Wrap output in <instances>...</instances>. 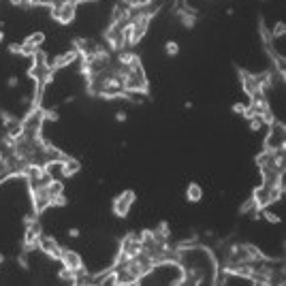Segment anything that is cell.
Returning a JSON list of instances; mask_svg holds the SVG:
<instances>
[{"mask_svg": "<svg viewBox=\"0 0 286 286\" xmlns=\"http://www.w3.org/2000/svg\"><path fill=\"white\" fill-rule=\"evenodd\" d=\"M79 160H75L71 158V156H66V158L62 160V177H73V175H77L79 173Z\"/></svg>", "mask_w": 286, "mask_h": 286, "instance_id": "obj_12", "label": "cell"}, {"mask_svg": "<svg viewBox=\"0 0 286 286\" xmlns=\"http://www.w3.org/2000/svg\"><path fill=\"white\" fill-rule=\"evenodd\" d=\"M0 263H2V256H0Z\"/></svg>", "mask_w": 286, "mask_h": 286, "instance_id": "obj_34", "label": "cell"}, {"mask_svg": "<svg viewBox=\"0 0 286 286\" xmlns=\"http://www.w3.org/2000/svg\"><path fill=\"white\" fill-rule=\"evenodd\" d=\"M124 90L135 94H148V75L143 71V64L135 62L124 73Z\"/></svg>", "mask_w": 286, "mask_h": 286, "instance_id": "obj_1", "label": "cell"}, {"mask_svg": "<svg viewBox=\"0 0 286 286\" xmlns=\"http://www.w3.org/2000/svg\"><path fill=\"white\" fill-rule=\"evenodd\" d=\"M17 84H20V79H17V75H11V77L7 79V86H9V88H17Z\"/></svg>", "mask_w": 286, "mask_h": 286, "instance_id": "obj_25", "label": "cell"}, {"mask_svg": "<svg viewBox=\"0 0 286 286\" xmlns=\"http://www.w3.org/2000/svg\"><path fill=\"white\" fill-rule=\"evenodd\" d=\"M24 43H28V45H32V47L41 49V45L45 43V32H41V30H39V32H32V34H28Z\"/></svg>", "mask_w": 286, "mask_h": 286, "instance_id": "obj_15", "label": "cell"}, {"mask_svg": "<svg viewBox=\"0 0 286 286\" xmlns=\"http://www.w3.org/2000/svg\"><path fill=\"white\" fill-rule=\"evenodd\" d=\"M20 49H22V43H11V45H9V51H11V54H20Z\"/></svg>", "mask_w": 286, "mask_h": 286, "instance_id": "obj_27", "label": "cell"}, {"mask_svg": "<svg viewBox=\"0 0 286 286\" xmlns=\"http://www.w3.org/2000/svg\"><path fill=\"white\" fill-rule=\"evenodd\" d=\"M165 54L169 58H175V56L179 54V45L175 43V41H167V43H165Z\"/></svg>", "mask_w": 286, "mask_h": 286, "instance_id": "obj_18", "label": "cell"}, {"mask_svg": "<svg viewBox=\"0 0 286 286\" xmlns=\"http://www.w3.org/2000/svg\"><path fill=\"white\" fill-rule=\"evenodd\" d=\"M131 286H141V284H139V282H135V284H131Z\"/></svg>", "mask_w": 286, "mask_h": 286, "instance_id": "obj_32", "label": "cell"}, {"mask_svg": "<svg viewBox=\"0 0 286 286\" xmlns=\"http://www.w3.org/2000/svg\"><path fill=\"white\" fill-rule=\"evenodd\" d=\"M122 2H124V7L131 11H141L145 7H150L152 0H122Z\"/></svg>", "mask_w": 286, "mask_h": 286, "instance_id": "obj_16", "label": "cell"}, {"mask_svg": "<svg viewBox=\"0 0 286 286\" xmlns=\"http://www.w3.org/2000/svg\"><path fill=\"white\" fill-rule=\"evenodd\" d=\"M47 195H49V201L54 199V197L64 195V186H62L60 179H51V182L47 184Z\"/></svg>", "mask_w": 286, "mask_h": 286, "instance_id": "obj_14", "label": "cell"}, {"mask_svg": "<svg viewBox=\"0 0 286 286\" xmlns=\"http://www.w3.org/2000/svg\"><path fill=\"white\" fill-rule=\"evenodd\" d=\"M284 34H286V26H284V22H278V24L273 26V30H271L273 41H276V39H282Z\"/></svg>", "mask_w": 286, "mask_h": 286, "instance_id": "obj_20", "label": "cell"}, {"mask_svg": "<svg viewBox=\"0 0 286 286\" xmlns=\"http://www.w3.org/2000/svg\"><path fill=\"white\" fill-rule=\"evenodd\" d=\"M115 120H118V122H126V113L124 111H118V113H115Z\"/></svg>", "mask_w": 286, "mask_h": 286, "instance_id": "obj_28", "label": "cell"}, {"mask_svg": "<svg viewBox=\"0 0 286 286\" xmlns=\"http://www.w3.org/2000/svg\"><path fill=\"white\" fill-rule=\"evenodd\" d=\"M132 203H135V192L132 190H124L122 195H118L113 199V214L118 218H126L128 212H131Z\"/></svg>", "mask_w": 286, "mask_h": 286, "instance_id": "obj_5", "label": "cell"}, {"mask_svg": "<svg viewBox=\"0 0 286 286\" xmlns=\"http://www.w3.org/2000/svg\"><path fill=\"white\" fill-rule=\"evenodd\" d=\"M30 7H51V0H28Z\"/></svg>", "mask_w": 286, "mask_h": 286, "instance_id": "obj_22", "label": "cell"}, {"mask_svg": "<svg viewBox=\"0 0 286 286\" xmlns=\"http://www.w3.org/2000/svg\"><path fill=\"white\" fill-rule=\"evenodd\" d=\"M141 250V243H139V235L137 233H128V235L122 239L120 243V254L126 256V259H135Z\"/></svg>", "mask_w": 286, "mask_h": 286, "instance_id": "obj_6", "label": "cell"}, {"mask_svg": "<svg viewBox=\"0 0 286 286\" xmlns=\"http://www.w3.org/2000/svg\"><path fill=\"white\" fill-rule=\"evenodd\" d=\"M32 192V201H34V209L37 214L45 212L49 207V195H47V188H37V190H30Z\"/></svg>", "mask_w": 286, "mask_h": 286, "instance_id": "obj_11", "label": "cell"}, {"mask_svg": "<svg viewBox=\"0 0 286 286\" xmlns=\"http://www.w3.org/2000/svg\"><path fill=\"white\" fill-rule=\"evenodd\" d=\"M239 79H242V88L248 96L256 94V92H263L261 86H259V79H256L254 73H248V71H239Z\"/></svg>", "mask_w": 286, "mask_h": 286, "instance_id": "obj_9", "label": "cell"}, {"mask_svg": "<svg viewBox=\"0 0 286 286\" xmlns=\"http://www.w3.org/2000/svg\"><path fill=\"white\" fill-rule=\"evenodd\" d=\"M259 212H261L259 216H263V218H265L267 222H271V224H278V222H280V216H276L273 212H269L267 207H265V209H259Z\"/></svg>", "mask_w": 286, "mask_h": 286, "instance_id": "obj_19", "label": "cell"}, {"mask_svg": "<svg viewBox=\"0 0 286 286\" xmlns=\"http://www.w3.org/2000/svg\"><path fill=\"white\" fill-rule=\"evenodd\" d=\"M60 263L62 267H66V269H71L75 273H79L84 269V259L75 252V250H64L62 248V254H60Z\"/></svg>", "mask_w": 286, "mask_h": 286, "instance_id": "obj_8", "label": "cell"}, {"mask_svg": "<svg viewBox=\"0 0 286 286\" xmlns=\"http://www.w3.org/2000/svg\"><path fill=\"white\" fill-rule=\"evenodd\" d=\"M2 41H4V32L0 30V43H2Z\"/></svg>", "mask_w": 286, "mask_h": 286, "instance_id": "obj_31", "label": "cell"}, {"mask_svg": "<svg viewBox=\"0 0 286 286\" xmlns=\"http://www.w3.org/2000/svg\"><path fill=\"white\" fill-rule=\"evenodd\" d=\"M81 2H94V0H75V4H81Z\"/></svg>", "mask_w": 286, "mask_h": 286, "instance_id": "obj_30", "label": "cell"}, {"mask_svg": "<svg viewBox=\"0 0 286 286\" xmlns=\"http://www.w3.org/2000/svg\"><path fill=\"white\" fill-rule=\"evenodd\" d=\"M68 237H79V229H71L68 231Z\"/></svg>", "mask_w": 286, "mask_h": 286, "instance_id": "obj_29", "label": "cell"}, {"mask_svg": "<svg viewBox=\"0 0 286 286\" xmlns=\"http://www.w3.org/2000/svg\"><path fill=\"white\" fill-rule=\"evenodd\" d=\"M250 212H259V209H256V203H254L252 197H250V199L242 205V214H250Z\"/></svg>", "mask_w": 286, "mask_h": 286, "instance_id": "obj_21", "label": "cell"}, {"mask_svg": "<svg viewBox=\"0 0 286 286\" xmlns=\"http://www.w3.org/2000/svg\"><path fill=\"white\" fill-rule=\"evenodd\" d=\"M75 15H77V4L73 2H60V4H54L51 7V17L58 22V24H73Z\"/></svg>", "mask_w": 286, "mask_h": 286, "instance_id": "obj_4", "label": "cell"}, {"mask_svg": "<svg viewBox=\"0 0 286 286\" xmlns=\"http://www.w3.org/2000/svg\"><path fill=\"white\" fill-rule=\"evenodd\" d=\"M45 122V109L43 107H32L28 115L22 120V135L24 139H30V141H37L41 139V126Z\"/></svg>", "mask_w": 286, "mask_h": 286, "instance_id": "obj_2", "label": "cell"}, {"mask_svg": "<svg viewBox=\"0 0 286 286\" xmlns=\"http://www.w3.org/2000/svg\"><path fill=\"white\" fill-rule=\"evenodd\" d=\"M75 286H84V284H75Z\"/></svg>", "mask_w": 286, "mask_h": 286, "instance_id": "obj_33", "label": "cell"}, {"mask_svg": "<svg viewBox=\"0 0 286 286\" xmlns=\"http://www.w3.org/2000/svg\"><path fill=\"white\" fill-rule=\"evenodd\" d=\"M243 109H246V105H243V103H235V105H233V113H243Z\"/></svg>", "mask_w": 286, "mask_h": 286, "instance_id": "obj_26", "label": "cell"}, {"mask_svg": "<svg viewBox=\"0 0 286 286\" xmlns=\"http://www.w3.org/2000/svg\"><path fill=\"white\" fill-rule=\"evenodd\" d=\"M284 143H286V128L282 122H271L269 124V132L265 137V150L269 152H278V150H284Z\"/></svg>", "mask_w": 286, "mask_h": 286, "instance_id": "obj_3", "label": "cell"}, {"mask_svg": "<svg viewBox=\"0 0 286 286\" xmlns=\"http://www.w3.org/2000/svg\"><path fill=\"white\" fill-rule=\"evenodd\" d=\"M37 248H39L43 254L51 256V259H60V254H62V246L56 242L54 237H49V235H41Z\"/></svg>", "mask_w": 286, "mask_h": 286, "instance_id": "obj_7", "label": "cell"}, {"mask_svg": "<svg viewBox=\"0 0 286 286\" xmlns=\"http://www.w3.org/2000/svg\"><path fill=\"white\" fill-rule=\"evenodd\" d=\"M58 278H60L62 282H71V286L77 284V273L71 271V269H66V267H62V269L58 271Z\"/></svg>", "mask_w": 286, "mask_h": 286, "instance_id": "obj_17", "label": "cell"}, {"mask_svg": "<svg viewBox=\"0 0 286 286\" xmlns=\"http://www.w3.org/2000/svg\"><path fill=\"white\" fill-rule=\"evenodd\" d=\"M248 122H250V131H259V128L263 126L261 118H252V120H248Z\"/></svg>", "mask_w": 286, "mask_h": 286, "instance_id": "obj_24", "label": "cell"}, {"mask_svg": "<svg viewBox=\"0 0 286 286\" xmlns=\"http://www.w3.org/2000/svg\"><path fill=\"white\" fill-rule=\"evenodd\" d=\"M186 199H188L190 203H199L203 199V188L199 184H188V188H186Z\"/></svg>", "mask_w": 286, "mask_h": 286, "instance_id": "obj_13", "label": "cell"}, {"mask_svg": "<svg viewBox=\"0 0 286 286\" xmlns=\"http://www.w3.org/2000/svg\"><path fill=\"white\" fill-rule=\"evenodd\" d=\"M203 278L199 271L195 269H182V276H179L177 280H175L173 286H201Z\"/></svg>", "mask_w": 286, "mask_h": 286, "instance_id": "obj_10", "label": "cell"}, {"mask_svg": "<svg viewBox=\"0 0 286 286\" xmlns=\"http://www.w3.org/2000/svg\"><path fill=\"white\" fill-rule=\"evenodd\" d=\"M45 120L58 122V120H60V113H58V111H51V109H45Z\"/></svg>", "mask_w": 286, "mask_h": 286, "instance_id": "obj_23", "label": "cell"}]
</instances>
